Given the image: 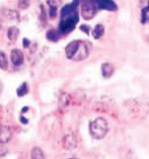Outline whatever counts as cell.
<instances>
[{"label": "cell", "instance_id": "6da1fadb", "mask_svg": "<svg viewBox=\"0 0 149 159\" xmlns=\"http://www.w3.org/2000/svg\"><path fill=\"white\" fill-rule=\"evenodd\" d=\"M66 57L73 61H82L91 54V43L85 41H73L65 48Z\"/></svg>", "mask_w": 149, "mask_h": 159}, {"label": "cell", "instance_id": "7a4b0ae2", "mask_svg": "<svg viewBox=\"0 0 149 159\" xmlns=\"http://www.w3.org/2000/svg\"><path fill=\"white\" fill-rule=\"evenodd\" d=\"M89 131L91 135L95 139H103L109 131L108 121L103 117L96 118L89 124Z\"/></svg>", "mask_w": 149, "mask_h": 159}, {"label": "cell", "instance_id": "3957f363", "mask_svg": "<svg viewBox=\"0 0 149 159\" xmlns=\"http://www.w3.org/2000/svg\"><path fill=\"white\" fill-rule=\"evenodd\" d=\"M78 19H79V16H78L77 12H74L72 15H70L67 18L62 19L60 25H59V30L63 34L70 33L75 28L76 24L78 22Z\"/></svg>", "mask_w": 149, "mask_h": 159}, {"label": "cell", "instance_id": "277c9868", "mask_svg": "<svg viewBox=\"0 0 149 159\" xmlns=\"http://www.w3.org/2000/svg\"><path fill=\"white\" fill-rule=\"evenodd\" d=\"M97 12V4L93 1H86L82 4L81 15L84 19H91Z\"/></svg>", "mask_w": 149, "mask_h": 159}, {"label": "cell", "instance_id": "5b68a950", "mask_svg": "<svg viewBox=\"0 0 149 159\" xmlns=\"http://www.w3.org/2000/svg\"><path fill=\"white\" fill-rule=\"evenodd\" d=\"M12 137V132L6 125H0V144H5L9 142Z\"/></svg>", "mask_w": 149, "mask_h": 159}, {"label": "cell", "instance_id": "8992f818", "mask_svg": "<svg viewBox=\"0 0 149 159\" xmlns=\"http://www.w3.org/2000/svg\"><path fill=\"white\" fill-rule=\"evenodd\" d=\"M10 60L15 66H21L23 63V53L19 49H13L10 54Z\"/></svg>", "mask_w": 149, "mask_h": 159}, {"label": "cell", "instance_id": "52a82bcc", "mask_svg": "<svg viewBox=\"0 0 149 159\" xmlns=\"http://www.w3.org/2000/svg\"><path fill=\"white\" fill-rule=\"evenodd\" d=\"M63 145H64L65 148L68 149V150L76 148V146H77V139H76V137L73 134L66 135L65 137H64V140H63Z\"/></svg>", "mask_w": 149, "mask_h": 159}, {"label": "cell", "instance_id": "ba28073f", "mask_svg": "<svg viewBox=\"0 0 149 159\" xmlns=\"http://www.w3.org/2000/svg\"><path fill=\"white\" fill-rule=\"evenodd\" d=\"M97 7H100L101 9H107V10H117V5L115 2L109 1V0H101V1L96 2Z\"/></svg>", "mask_w": 149, "mask_h": 159}, {"label": "cell", "instance_id": "9c48e42d", "mask_svg": "<svg viewBox=\"0 0 149 159\" xmlns=\"http://www.w3.org/2000/svg\"><path fill=\"white\" fill-rule=\"evenodd\" d=\"M77 5H78V1H74L72 3H70V4L65 5L63 8L61 9V16L63 17L65 15H68L70 13H74Z\"/></svg>", "mask_w": 149, "mask_h": 159}, {"label": "cell", "instance_id": "30bf717a", "mask_svg": "<svg viewBox=\"0 0 149 159\" xmlns=\"http://www.w3.org/2000/svg\"><path fill=\"white\" fill-rule=\"evenodd\" d=\"M114 71H115V68H114V66L109 63H105L101 65V73H103L104 77H111L113 74H114Z\"/></svg>", "mask_w": 149, "mask_h": 159}, {"label": "cell", "instance_id": "8fae6325", "mask_svg": "<svg viewBox=\"0 0 149 159\" xmlns=\"http://www.w3.org/2000/svg\"><path fill=\"white\" fill-rule=\"evenodd\" d=\"M18 34H19V30L17 28H15V26H11V28L7 30V39H8L10 42L16 41Z\"/></svg>", "mask_w": 149, "mask_h": 159}, {"label": "cell", "instance_id": "7c38bea8", "mask_svg": "<svg viewBox=\"0 0 149 159\" xmlns=\"http://www.w3.org/2000/svg\"><path fill=\"white\" fill-rule=\"evenodd\" d=\"M30 157H32V159H46L43 150L41 148H38V147L33 148L32 153H30Z\"/></svg>", "mask_w": 149, "mask_h": 159}, {"label": "cell", "instance_id": "4fadbf2b", "mask_svg": "<svg viewBox=\"0 0 149 159\" xmlns=\"http://www.w3.org/2000/svg\"><path fill=\"white\" fill-rule=\"evenodd\" d=\"M105 33V28L103 25H97L95 30L92 32V36L95 39H100V37H103V34Z\"/></svg>", "mask_w": 149, "mask_h": 159}, {"label": "cell", "instance_id": "5bb4252c", "mask_svg": "<svg viewBox=\"0 0 149 159\" xmlns=\"http://www.w3.org/2000/svg\"><path fill=\"white\" fill-rule=\"evenodd\" d=\"M7 67H8V61H7V58L5 56L4 52L0 51V69L6 70Z\"/></svg>", "mask_w": 149, "mask_h": 159}, {"label": "cell", "instance_id": "9a60e30c", "mask_svg": "<svg viewBox=\"0 0 149 159\" xmlns=\"http://www.w3.org/2000/svg\"><path fill=\"white\" fill-rule=\"evenodd\" d=\"M47 39L51 42H57L59 40V34L55 30H50L47 33Z\"/></svg>", "mask_w": 149, "mask_h": 159}, {"label": "cell", "instance_id": "2e32d148", "mask_svg": "<svg viewBox=\"0 0 149 159\" xmlns=\"http://www.w3.org/2000/svg\"><path fill=\"white\" fill-rule=\"evenodd\" d=\"M27 92H29V87H27V84L26 83H22L21 86L17 88L16 90V93L18 96H23L27 94Z\"/></svg>", "mask_w": 149, "mask_h": 159}, {"label": "cell", "instance_id": "e0dca14e", "mask_svg": "<svg viewBox=\"0 0 149 159\" xmlns=\"http://www.w3.org/2000/svg\"><path fill=\"white\" fill-rule=\"evenodd\" d=\"M4 14H5V16H7L8 18H11V19H17L18 18V13L15 10H11V9L5 10Z\"/></svg>", "mask_w": 149, "mask_h": 159}, {"label": "cell", "instance_id": "ac0fdd59", "mask_svg": "<svg viewBox=\"0 0 149 159\" xmlns=\"http://www.w3.org/2000/svg\"><path fill=\"white\" fill-rule=\"evenodd\" d=\"M7 153H8V149H7L3 144H0V158L4 157Z\"/></svg>", "mask_w": 149, "mask_h": 159}, {"label": "cell", "instance_id": "d6986e66", "mask_svg": "<svg viewBox=\"0 0 149 159\" xmlns=\"http://www.w3.org/2000/svg\"><path fill=\"white\" fill-rule=\"evenodd\" d=\"M57 14V6H51L49 10V16L54 18Z\"/></svg>", "mask_w": 149, "mask_h": 159}, {"label": "cell", "instance_id": "ffe728a7", "mask_svg": "<svg viewBox=\"0 0 149 159\" xmlns=\"http://www.w3.org/2000/svg\"><path fill=\"white\" fill-rule=\"evenodd\" d=\"M87 29H88V26H86V25H81L80 26L81 30H84L86 34H89V30H87Z\"/></svg>", "mask_w": 149, "mask_h": 159}, {"label": "cell", "instance_id": "44dd1931", "mask_svg": "<svg viewBox=\"0 0 149 159\" xmlns=\"http://www.w3.org/2000/svg\"><path fill=\"white\" fill-rule=\"evenodd\" d=\"M29 45H30V41L27 40V39H23V47L27 48L29 47Z\"/></svg>", "mask_w": 149, "mask_h": 159}, {"label": "cell", "instance_id": "7402d4cb", "mask_svg": "<svg viewBox=\"0 0 149 159\" xmlns=\"http://www.w3.org/2000/svg\"><path fill=\"white\" fill-rule=\"evenodd\" d=\"M1 26H2V24H1V20H0V30H1Z\"/></svg>", "mask_w": 149, "mask_h": 159}, {"label": "cell", "instance_id": "603a6c76", "mask_svg": "<svg viewBox=\"0 0 149 159\" xmlns=\"http://www.w3.org/2000/svg\"><path fill=\"white\" fill-rule=\"evenodd\" d=\"M70 159H77V158H70Z\"/></svg>", "mask_w": 149, "mask_h": 159}]
</instances>
